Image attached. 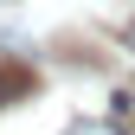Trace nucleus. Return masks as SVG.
Instances as JSON below:
<instances>
[{
	"instance_id": "nucleus-1",
	"label": "nucleus",
	"mask_w": 135,
	"mask_h": 135,
	"mask_svg": "<svg viewBox=\"0 0 135 135\" xmlns=\"http://www.w3.org/2000/svg\"><path fill=\"white\" fill-rule=\"evenodd\" d=\"M32 90H39V71H32V64H0V109H7V103H26Z\"/></svg>"
},
{
	"instance_id": "nucleus-2",
	"label": "nucleus",
	"mask_w": 135,
	"mask_h": 135,
	"mask_svg": "<svg viewBox=\"0 0 135 135\" xmlns=\"http://www.w3.org/2000/svg\"><path fill=\"white\" fill-rule=\"evenodd\" d=\"M64 135H129V129H122V122H71Z\"/></svg>"
},
{
	"instance_id": "nucleus-3",
	"label": "nucleus",
	"mask_w": 135,
	"mask_h": 135,
	"mask_svg": "<svg viewBox=\"0 0 135 135\" xmlns=\"http://www.w3.org/2000/svg\"><path fill=\"white\" fill-rule=\"evenodd\" d=\"M122 45H129V52H135V20H129V26H122Z\"/></svg>"
}]
</instances>
